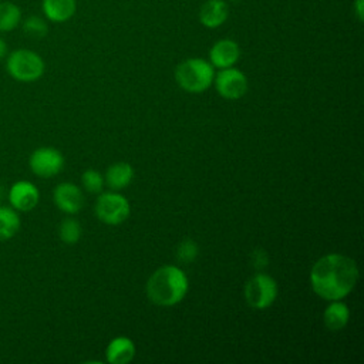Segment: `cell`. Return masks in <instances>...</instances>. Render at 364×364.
Instances as JSON below:
<instances>
[{
    "mask_svg": "<svg viewBox=\"0 0 364 364\" xmlns=\"http://www.w3.org/2000/svg\"><path fill=\"white\" fill-rule=\"evenodd\" d=\"M357 280V263L354 259L341 253L324 255L310 270L313 291L327 301L343 300L351 293Z\"/></svg>",
    "mask_w": 364,
    "mask_h": 364,
    "instance_id": "1",
    "label": "cell"
},
{
    "mask_svg": "<svg viewBox=\"0 0 364 364\" xmlns=\"http://www.w3.org/2000/svg\"><path fill=\"white\" fill-rule=\"evenodd\" d=\"M188 287L189 280L183 270L173 264H165L149 276L146 296L156 306L171 307L183 300Z\"/></svg>",
    "mask_w": 364,
    "mask_h": 364,
    "instance_id": "2",
    "label": "cell"
},
{
    "mask_svg": "<svg viewBox=\"0 0 364 364\" xmlns=\"http://www.w3.org/2000/svg\"><path fill=\"white\" fill-rule=\"evenodd\" d=\"M215 67L199 57L188 58L178 64L175 80L178 85L191 94H200L213 84Z\"/></svg>",
    "mask_w": 364,
    "mask_h": 364,
    "instance_id": "3",
    "label": "cell"
},
{
    "mask_svg": "<svg viewBox=\"0 0 364 364\" xmlns=\"http://www.w3.org/2000/svg\"><path fill=\"white\" fill-rule=\"evenodd\" d=\"M6 70L16 81L34 82L44 74L46 65L43 58L36 51L18 48L7 54Z\"/></svg>",
    "mask_w": 364,
    "mask_h": 364,
    "instance_id": "4",
    "label": "cell"
},
{
    "mask_svg": "<svg viewBox=\"0 0 364 364\" xmlns=\"http://www.w3.org/2000/svg\"><path fill=\"white\" fill-rule=\"evenodd\" d=\"M277 283L266 273L253 274L245 284L246 303L255 310H264L270 307L277 297Z\"/></svg>",
    "mask_w": 364,
    "mask_h": 364,
    "instance_id": "5",
    "label": "cell"
},
{
    "mask_svg": "<svg viewBox=\"0 0 364 364\" xmlns=\"http://www.w3.org/2000/svg\"><path fill=\"white\" fill-rule=\"evenodd\" d=\"M131 212L128 199L117 192H102L95 202V215L105 225H119Z\"/></svg>",
    "mask_w": 364,
    "mask_h": 364,
    "instance_id": "6",
    "label": "cell"
},
{
    "mask_svg": "<svg viewBox=\"0 0 364 364\" xmlns=\"http://www.w3.org/2000/svg\"><path fill=\"white\" fill-rule=\"evenodd\" d=\"M28 165L36 176L53 178L64 168V156L53 146H40L30 155Z\"/></svg>",
    "mask_w": 364,
    "mask_h": 364,
    "instance_id": "7",
    "label": "cell"
},
{
    "mask_svg": "<svg viewBox=\"0 0 364 364\" xmlns=\"http://www.w3.org/2000/svg\"><path fill=\"white\" fill-rule=\"evenodd\" d=\"M213 84L218 94L226 100L242 98L246 94L249 87L246 75L235 67L219 70L215 74Z\"/></svg>",
    "mask_w": 364,
    "mask_h": 364,
    "instance_id": "8",
    "label": "cell"
},
{
    "mask_svg": "<svg viewBox=\"0 0 364 364\" xmlns=\"http://www.w3.org/2000/svg\"><path fill=\"white\" fill-rule=\"evenodd\" d=\"M54 205L67 215H75L84 205V193L75 183L61 182L53 192Z\"/></svg>",
    "mask_w": 364,
    "mask_h": 364,
    "instance_id": "9",
    "label": "cell"
},
{
    "mask_svg": "<svg viewBox=\"0 0 364 364\" xmlns=\"http://www.w3.org/2000/svg\"><path fill=\"white\" fill-rule=\"evenodd\" d=\"M40 200L38 188L28 181H17L9 191V202L18 212H28L37 206Z\"/></svg>",
    "mask_w": 364,
    "mask_h": 364,
    "instance_id": "10",
    "label": "cell"
},
{
    "mask_svg": "<svg viewBox=\"0 0 364 364\" xmlns=\"http://www.w3.org/2000/svg\"><path fill=\"white\" fill-rule=\"evenodd\" d=\"M240 57L239 44L229 38H222L216 41L209 51V63L215 68H228L233 67Z\"/></svg>",
    "mask_w": 364,
    "mask_h": 364,
    "instance_id": "11",
    "label": "cell"
},
{
    "mask_svg": "<svg viewBox=\"0 0 364 364\" xmlns=\"http://www.w3.org/2000/svg\"><path fill=\"white\" fill-rule=\"evenodd\" d=\"M136 354L135 343L125 336L112 338L105 350V357L109 364H128Z\"/></svg>",
    "mask_w": 364,
    "mask_h": 364,
    "instance_id": "12",
    "label": "cell"
},
{
    "mask_svg": "<svg viewBox=\"0 0 364 364\" xmlns=\"http://www.w3.org/2000/svg\"><path fill=\"white\" fill-rule=\"evenodd\" d=\"M229 14V9L225 0H208L199 10V20L202 26L208 28H216L222 26Z\"/></svg>",
    "mask_w": 364,
    "mask_h": 364,
    "instance_id": "13",
    "label": "cell"
},
{
    "mask_svg": "<svg viewBox=\"0 0 364 364\" xmlns=\"http://www.w3.org/2000/svg\"><path fill=\"white\" fill-rule=\"evenodd\" d=\"M75 0H43L41 9L47 20L53 23H64L75 13Z\"/></svg>",
    "mask_w": 364,
    "mask_h": 364,
    "instance_id": "14",
    "label": "cell"
},
{
    "mask_svg": "<svg viewBox=\"0 0 364 364\" xmlns=\"http://www.w3.org/2000/svg\"><path fill=\"white\" fill-rule=\"evenodd\" d=\"M350 318V309L348 306L341 300H333L326 307L323 313V321L324 326L330 331H338L346 327Z\"/></svg>",
    "mask_w": 364,
    "mask_h": 364,
    "instance_id": "15",
    "label": "cell"
},
{
    "mask_svg": "<svg viewBox=\"0 0 364 364\" xmlns=\"http://www.w3.org/2000/svg\"><path fill=\"white\" fill-rule=\"evenodd\" d=\"M132 179H134V168L128 162H117L111 165L107 169L104 176L105 183L114 191L127 188Z\"/></svg>",
    "mask_w": 364,
    "mask_h": 364,
    "instance_id": "16",
    "label": "cell"
},
{
    "mask_svg": "<svg viewBox=\"0 0 364 364\" xmlns=\"http://www.w3.org/2000/svg\"><path fill=\"white\" fill-rule=\"evenodd\" d=\"M20 223L16 209L0 206V242L10 240L18 232Z\"/></svg>",
    "mask_w": 364,
    "mask_h": 364,
    "instance_id": "17",
    "label": "cell"
},
{
    "mask_svg": "<svg viewBox=\"0 0 364 364\" xmlns=\"http://www.w3.org/2000/svg\"><path fill=\"white\" fill-rule=\"evenodd\" d=\"M21 23V10L11 1H0V33H10Z\"/></svg>",
    "mask_w": 364,
    "mask_h": 364,
    "instance_id": "18",
    "label": "cell"
},
{
    "mask_svg": "<svg viewBox=\"0 0 364 364\" xmlns=\"http://www.w3.org/2000/svg\"><path fill=\"white\" fill-rule=\"evenodd\" d=\"M81 233H82L81 225L74 218L63 219L60 226H58V236L67 245L77 243L80 240V237H81Z\"/></svg>",
    "mask_w": 364,
    "mask_h": 364,
    "instance_id": "19",
    "label": "cell"
},
{
    "mask_svg": "<svg viewBox=\"0 0 364 364\" xmlns=\"http://www.w3.org/2000/svg\"><path fill=\"white\" fill-rule=\"evenodd\" d=\"M23 33L30 37V38H36V40H40L43 37L47 36L48 33V26H47V21L40 17V16H28L23 24Z\"/></svg>",
    "mask_w": 364,
    "mask_h": 364,
    "instance_id": "20",
    "label": "cell"
},
{
    "mask_svg": "<svg viewBox=\"0 0 364 364\" xmlns=\"http://www.w3.org/2000/svg\"><path fill=\"white\" fill-rule=\"evenodd\" d=\"M81 183H82V188L88 193H101L102 188L105 185V181H104V176L98 171L87 169L81 175Z\"/></svg>",
    "mask_w": 364,
    "mask_h": 364,
    "instance_id": "21",
    "label": "cell"
},
{
    "mask_svg": "<svg viewBox=\"0 0 364 364\" xmlns=\"http://www.w3.org/2000/svg\"><path fill=\"white\" fill-rule=\"evenodd\" d=\"M199 253V247H198V243L189 237L183 239L178 247H176V259L179 262H183V263H191L196 259Z\"/></svg>",
    "mask_w": 364,
    "mask_h": 364,
    "instance_id": "22",
    "label": "cell"
},
{
    "mask_svg": "<svg viewBox=\"0 0 364 364\" xmlns=\"http://www.w3.org/2000/svg\"><path fill=\"white\" fill-rule=\"evenodd\" d=\"M354 11L358 17L360 21H363V16H364V0H354Z\"/></svg>",
    "mask_w": 364,
    "mask_h": 364,
    "instance_id": "23",
    "label": "cell"
},
{
    "mask_svg": "<svg viewBox=\"0 0 364 364\" xmlns=\"http://www.w3.org/2000/svg\"><path fill=\"white\" fill-rule=\"evenodd\" d=\"M257 255H259V257H256L255 255L252 256V259H253V263H255V266H256L257 269H260V267H264V266H266V262H267V257H263V259H262L263 250H257Z\"/></svg>",
    "mask_w": 364,
    "mask_h": 364,
    "instance_id": "24",
    "label": "cell"
},
{
    "mask_svg": "<svg viewBox=\"0 0 364 364\" xmlns=\"http://www.w3.org/2000/svg\"><path fill=\"white\" fill-rule=\"evenodd\" d=\"M6 55H7V43L0 36V60H3Z\"/></svg>",
    "mask_w": 364,
    "mask_h": 364,
    "instance_id": "25",
    "label": "cell"
},
{
    "mask_svg": "<svg viewBox=\"0 0 364 364\" xmlns=\"http://www.w3.org/2000/svg\"><path fill=\"white\" fill-rule=\"evenodd\" d=\"M230 1H239V0H230Z\"/></svg>",
    "mask_w": 364,
    "mask_h": 364,
    "instance_id": "26",
    "label": "cell"
}]
</instances>
